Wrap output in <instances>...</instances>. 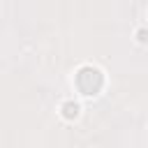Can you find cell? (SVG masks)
I'll return each mask as SVG.
<instances>
[{
  "label": "cell",
  "instance_id": "1",
  "mask_svg": "<svg viewBox=\"0 0 148 148\" xmlns=\"http://www.w3.org/2000/svg\"><path fill=\"white\" fill-rule=\"evenodd\" d=\"M102 83H104V79L95 67H83L76 74V86L83 95H97L102 90Z\"/></svg>",
  "mask_w": 148,
  "mask_h": 148
},
{
  "label": "cell",
  "instance_id": "2",
  "mask_svg": "<svg viewBox=\"0 0 148 148\" xmlns=\"http://www.w3.org/2000/svg\"><path fill=\"white\" fill-rule=\"evenodd\" d=\"M65 116H67V118L76 116V104H65Z\"/></svg>",
  "mask_w": 148,
  "mask_h": 148
}]
</instances>
